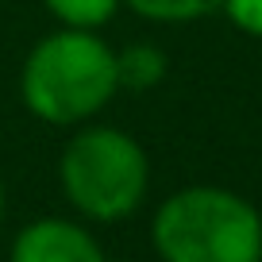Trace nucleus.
<instances>
[{
    "instance_id": "1",
    "label": "nucleus",
    "mask_w": 262,
    "mask_h": 262,
    "mask_svg": "<svg viewBox=\"0 0 262 262\" xmlns=\"http://www.w3.org/2000/svg\"><path fill=\"white\" fill-rule=\"evenodd\" d=\"M120 93L116 50L97 31L58 27L27 50L19 66V100L50 127H81Z\"/></svg>"
},
{
    "instance_id": "2",
    "label": "nucleus",
    "mask_w": 262,
    "mask_h": 262,
    "mask_svg": "<svg viewBox=\"0 0 262 262\" xmlns=\"http://www.w3.org/2000/svg\"><path fill=\"white\" fill-rule=\"evenodd\" d=\"M150 239L162 262H262V216L220 185H189L158 205Z\"/></svg>"
},
{
    "instance_id": "3",
    "label": "nucleus",
    "mask_w": 262,
    "mask_h": 262,
    "mask_svg": "<svg viewBox=\"0 0 262 262\" xmlns=\"http://www.w3.org/2000/svg\"><path fill=\"white\" fill-rule=\"evenodd\" d=\"M58 181L66 201L97 224H116L143 205L150 185L147 150L112 123H81L62 147Z\"/></svg>"
},
{
    "instance_id": "4",
    "label": "nucleus",
    "mask_w": 262,
    "mask_h": 262,
    "mask_svg": "<svg viewBox=\"0 0 262 262\" xmlns=\"http://www.w3.org/2000/svg\"><path fill=\"white\" fill-rule=\"evenodd\" d=\"M12 262H104V251L81 224L42 216L12 239Z\"/></svg>"
},
{
    "instance_id": "5",
    "label": "nucleus",
    "mask_w": 262,
    "mask_h": 262,
    "mask_svg": "<svg viewBox=\"0 0 262 262\" xmlns=\"http://www.w3.org/2000/svg\"><path fill=\"white\" fill-rule=\"evenodd\" d=\"M116 66H120V89L147 93L155 85H162L166 77V58L150 42H135L127 50H116Z\"/></svg>"
},
{
    "instance_id": "6",
    "label": "nucleus",
    "mask_w": 262,
    "mask_h": 262,
    "mask_svg": "<svg viewBox=\"0 0 262 262\" xmlns=\"http://www.w3.org/2000/svg\"><path fill=\"white\" fill-rule=\"evenodd\" d=\"M123 4L147 24L178 27V24H196V19L216 16L224 0H123Z\"/></svg>"
},
{
    "instance_id": "7",
    "label": "nucleus",
    "mask_w": 262,
    "mask_h": 262,
    "mask_svg": "<svg viewBox=\"0 0 262 262\" xmlns=\"http://www.w3.org/2000/svg\"><path fill=\"white\" fill-rule=\"evenodd\" d=\"M42 4L62 27H81V31H100L123 8V0H42Z\"/></svg>"
},
{
    "instance_id": "8",
    "label": "nucleus",
    "mask_w": 262,
    "mask_h": 262,
    "mask_svg": "<svg viewBox=\"0 0 262 262\" xmlns=\"http://www.w3.org/2000/svg\"><path fill=\"white\" fill-rule=\"evenodd\" d=\"M220 16L235 31L251 35V39H262V0H224Z\"/></svg>"
},
{
    "instance_id": "9",
    "label": "nucleus",
    "mask_w": 262,
    "mask_h": 262,
    "mask_svg": "<svg viewBox=\"0 0 262 262\" xmlns=\"http://www.w3.org/2000/svg\"><path fill=\"white\" fill-rule=\"evenodd\" d=\"M0 220H4V181H0Z\"/></svg>"
}]
</instances>
